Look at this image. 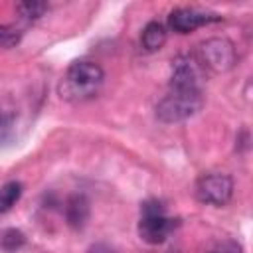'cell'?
I'll return each instance as SVG.
<instances>
[{
    "label": "cell",
    "instance_id": "obj_12",
    "mask_svg": "<svg viewBox=\"0 0 253 253\" xmlns=\"http://www.w3.org/2000/svg\"><path fill=\"white\" fill-rule=\"evenodd\" d=\"M12 125H14V109L0 101V140L12 136Z\"/></svg>",
    "mask_w": 253,
    "mask_h": 253
},
{
    "label": "cell",
    "instance_id": "obj_1",
    "mask_svg": "<svg viewBox=\"0 0 253 253\" xmlns=\"http://www.w3.org/2000/svg\"><path fill=\"white\" fill-rule=\"evenodd\" d=\"M103 83L105 71L101 69V65L89 59H79L67 67L63 79L59 81V95L63 101L83 103L97 97Z\"/></svg>",
    "mask_w": 253,
    "mask_h": 253
},
{
    "label": "cell",
    "instance_id": "obj_13",
    "mask_svg": "<svg viewBox=\"0 0 253 253\" xmlns=\"http://www.w3.org/2000/svg\"><path fill=\"white\" fill-rule=\"evenodd\" d=\"M22 40V32L14 26L0 24V47H14Z\"/></svg>",
    "mask_w": 253,
    "mask_h": 253
},
{
    "label": "cell",
    "instance_id": "obj_4",
    "mask_svg": "<svg viewBox=\"0 0 253 253\" xmlns=\"http://www.w3.org/2000/svg\"><path fill=\"white\" fill-rule=\"evenodd\" d=\"M192 55L202 69H210L213 73H225L237 63L235 45L227 38H210L202 42Z\"/></svg>",
    "mask_w": 253,
    "mask_h": 253
},
{
    "label": "cell",
    "instance_id": "obj_16",
    "mask_svg": "<svg viewBox=\"0 0 253 253\" xmlns=\"http://www.w3.org/2000/svg\"><path fill=\"white\" fill-rule=\"evenodd\" d=\"M87 253H117V251H115L113 247H109L107 243H95V245L89 247Z\"/></svg>",
    "mask_w": 253,
    "mask_h": 253
},
{
    "label": "cell",
    "instance_id": "obj_6",
    "mask_svg": "<svg viewBox=\"0 0 253 253\" xmlns=\"http://www.w3.org/2000/svg\"><path fill=\"white\" fill-rule=\"evenodd\" d=\"M168 89L176 91H202V67L190 53L176 55L170 69Z\"/></svg>",
    "mask_w": 253,
    "mask_h": 253
},
{
    "label": "cell",
    "instance_id": "obj_11",
    "mask_svg": "<svg viewBox=\"0 0 253 253\" xmlns=\"http://www.w3.org/2000/svg\"><path fill=\"white\" fill-rule=\"evenodd\" d=\"M47 4L45 2H38V0H26V2H20L16 4V12L20 14L22 20L26 22H36L40 20L45 12H47Z\"/></svg>",
    "mask_w": 253,
    "mask_h": 253
},
{
    "label": "cell",
    "instance_id": "obj_9",
    "mask_svg": "<svg viewBox=\"0 0 253 253\" xmlns=\"http://www.w3.org/2000/svg\"><path fill=\"white\" fill-rule=\"evenodd\" d=\"M89 217V202L85 196L75 194L65 202V219L71 227H81Z\"/></svg>",
    "mask_w": 253,
    "mask_h": 253
},
{
    "label": "cell",
    "instance_id": "obj_3",
    "mask_svg": "<svg viewBox=\"0 0 253 253\" xmlns=\"http://www.w3.org/2000/svg\"><path fill=\"white\" fill-rule=\"evenodd\" d=\"M204 105V91H176L168 89V93L158 101L156 105V117L158 121L170 125V123H182L190 117H194Z\"/></svg>",
    "mask_w": 253,
    "mask_h": 253
},
{
    "label": "cell",
    "instance_id": "obj_17",
    "mask_svg": "<svg viewBox=\"0 0 253 253\" xmlns=\"http://www.w3.org/2000/svg\"><path fill=\"white\" fill-rule=\"evenodd\" d=\"M168 253H178V251H168Z\"/></svg>",
    "mask_w": 253,
    "mask_h": 253
},
{
    "label": "cell",
    "instance_id": "obj_5",
    "mask_svg": "<svg viewBox=\"0 0 253 253\" xmlns=\"http://www.w3.org/2000/svg\"><path fill=\"white\" fill-rule=\"evenodd\" d=\"M196 198L206 206L221 208L233 196V180L223 172H210L198 178L196 182Z\"/></svg>",
    "mask_w": 253,
    "mask_h": 253
},
{
    "label": "cell",
    "instance_id": "obj_10",
    "mask_svg": "<svg viewBox=\"0 0 253 253\" xmlns=\"http://www.w3.org/2000/svg\"><path fill=\"white\" fill-rule=\"evenodd\" d=\"M20 196H22V184L18 180L6 182L0 188V213L10 211L16 206V202L20 200Z\"/></svg>",
    "mask_w": 253,
    "mask_h": 253
},
{
    "label": "cell",
    "instance_id": "obj_2",
    "mask_svg": "<svg viewBox=\"0 0 253 253\" xmlns=\"http://www.w3.org/2000/svg\"><path fill=\"white\" fill-rule=\"evenodd\" d=\"M178 227V219L166 213V208L158 200H146L140 206L138 237L148 245H158L168 239V235Z\"/></svg>",
    "mask_w": 253,
    "mask_h": 253
},
{
    "label": "cell",
    "instance_id": "obj_15",
    "mask_svg": "<svg viewBox=\"0 0 253 253\" xmlns=\"http://www.w3.org/2000/svg\"><path fill=\"white\" fill-rule=\"evenodd\" d=\"M208 253H243L241 243L235 239H223L219 243H215Z\"/></svg>",
    "mask_w": 253,
    "mask_h": 253
},
{
    "label": "cell",
    "instance_id": "obj_8",
    "mask_svg": "<svg viewBox=\"0 0 253 253\" xmlns=\"http://www.w3.org/2000/svg\"><path fill=\"white\" fill-rule=\"evenodd\" d=\"M166 38H168V32H166L164 24H160L158 20H152L140 32V45L144 51L152 53V51L162 49V45L166 43Z\"/></svg>",
    "mask_w": 253,
    "mask_h": 253
},
{
    "label": "cell",
    "instance_id": "obj_14",
    "mask_svg": "<svg viewBox=\"0 0 253 253\" xmlns=\"http://www.w3.org/2000/svg\"><path fill=\"white\" fill-rule=\"evenodd\" d=\"M22 243H24V233L18 231V229H8L2 237V247L6 251H16Z\"/></svg>",
    "mask_w": 253,
    "mask_h": 253
},
{
    "label": "cell",
    "instance_id": "obj_7",
    "mask_svg": "<svg viewBox=\"0 0 253 253\" xmlns=\"http://www.w3.org/2000/svg\"><path fill=\"white\" fill-rule=\"evenodd\" d=\"M223 18L215 12L198 10V8H174L168 16V28L176 34H190L202 26L221 22Z\"/></svg>",
    "mask_w": 253,
    "mask_h": 253
}]
</instances>
